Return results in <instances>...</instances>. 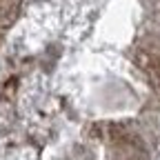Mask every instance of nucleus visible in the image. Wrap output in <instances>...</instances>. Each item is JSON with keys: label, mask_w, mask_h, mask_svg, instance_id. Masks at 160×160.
<instances>
[]
</instances>
